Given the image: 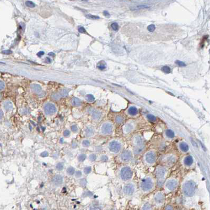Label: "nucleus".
<instances>
[{
  "label": "nucleus",
  "mask_w": 210,
  "mask_h": 210,
  "mask_svg": "<svg viewBox=\"0 0 210 210\" xmlns=\"http://www.w3.org/2000/svg\"><path fill=\"white\" fill-rule=\"evenodd\" d=\"M180 186L182 195L185 199L193 198L197 194L198 184L195 178L191 177L185 178Z\"/></svg>",
  "instance_id": "obj_1"
},
{
  "label": "nucleus",
  "mask_w": 210,
  "mask_h": 210,
  "mask_svg": "<svg viewBox=\"0 0 210 210\" xmlns=\"http://www.w3.org/2000/svg\"><path fill=\"white\" fill-rule=\"evenodd\" d=\"M131 145L135 156L142 155L147 149L146 140L141 133L133 134L131 138Z\"/></svg>",
  "instance_id": "obj_2"
},
{
  "label": "nucleus",
  "mask_w": 210,
  "mask_h": 210,
  "mask_svg": "<svg viewBox=\"0 0 210 210\" xmlns=\"http://www.w3.org/2000/svg\"><path fill=\"white\" fill-rule=\"evenodd\" d=\"M138 190L143 195L153 192L157 188L155 178L153 174H147L142 178L137 183Z\"/></svg>",
  "instance_id": "obj_3"
},
{
  "label": "nucleus",
  "mask_w": 210,
  "mask_h": 210,
  "mask_svg": "<svg viewBox=\"0 0 210 210\" xmlns=\"http://www.w3.org/2000/svg\"><path fill=\"white\" fill-rule=\"evenodd\" d=\"M170 168L159 164L155 166L153 172V176L155 178L157 188H162L166 179L169 177Z\"/></svg>",
  "instance_id": "obj_4"
},
{
  "label": "nucleus",
  "mask_w": 210,
  "mask_h": 210,
  "mask_svg": "<svg viewBox=\"0 0 210 210\" xmlns=\"http://www.w3.org/2000/svg\"><path fill=\"white\" fill-rule=\"evenodd\" d=\"M117 176L118 180L124 183L133 180L134 172L129 164H122L117 170Z\"/></svg>",
  "instance_id": "obj_5"
},
{
  "label": "nucleus",
  "mask_w": 210,
  "mask_h": 210,
  "mask_svg": "<svg viewBox=\"0 0 210 210\" xmlns=\"http://www.w3.org/2000/svg\"><path fill=\"white\" fill-rule=\"evenodd\" d=\"M142 162L144 165L148 167L156 166L158 162V152L155 149H147L142 154Z\"/></svg>",
  "instance_id": "obj_6"
},
{
  "label": "nucleus",
  "mask_w": 210,
  "mask_h": 210,
  "mask_svg": "<svg viewBox=\"0 0 210 210\" xmlns=\"http://www.w3.org/2000/svg\"><path fill=\"white\" fill-rule=\"evenodd\" d=\"M138 191L137 183L133 180L122 183L121 186V194L127 199L134 197Z\"/></svg>",
  "instance_id": "obj_7"
},
{
  "label": "nucleus",
  "mask_w": 210,
  "mask_h": 210,
  "mask_svg": "<svg viewBox=\"0 0 210 210\" xmlns=\"http://www.w3.org/2000/svg\"><path fill=\"white\" fill-rule=\"evenodd\" d=\"M178 161V156L175 153L170 152L163 154L159 157L160 164L170 168L174 166Z\"/></svg>",
  "instance_id": "obj_8"
},
{
  "label": "nucleus",
  "mask_w": 210,
  "mask_h": 210,
  "mask_svg": "<svg viewBox=\"0 0 210 210\" xmlns=\"http://www.w3.org/2000/svg\"><path fill=\"white\" fill-rule=\"evenodd\" d=\"M180 185V180L179 178L175 176H171L166 179L162 188L166 194H171L178 189Z\"/></svg>",
  "instance_id": "obj_9"
},
{
  "label": "nucleus",
  "mask_w": 210,
  "mask_h": 210,
  "mask_svg": "<svg viewBox=\"0 0 210 210\" xmlns=\"http://www.w3.org/2000/svg\"><path fill=\"white\" fill-rule=\"evenodd\" d=\"M124 149V142L120 138L110 139L107 144V149L112 155L118 156Z\"/></svg>",
  "instance_id": "obj_10"
},
{
  "label": "nucleus",
  "mask_w": 210,
  "mask_h": 210,
  "mask_svg": "<svg viewBox=\"0 0 210 210\" xmlns=\"http://www.w3.org/2000/svg\"><path fill=\"white\" fill-rule=\"evenodd\" d=\"M166 194L163 191V190H159L156 191L152 196L151 203L155 209L160 210L165 205L166 202Z\"/></svg>",
  "instance_id": "obj_11"
},
{
  "label": "nucleus",
  "mask_w": 210,
  "mask_h": 210,
  "mask_svg": "<svg viewBox=\"0 0 210 210\" xmlns=\"http://www.w3.org/2000/svg\"><path fill=\"white\" fill-rule=\"evenodd\" d=\"M135 155L131 148L124 149L117 156V161L121 164H129L132 162Z\"/></svg>",
  "instance_id": "obj_12"
},
{
  "label": "nucleus",
  "mask_w": 210,
  "mask_h": 210,
  "mask_svg": "<svg viewBox=\"0 0 210 210\" xmlns=\"http://www.w3.org/2000/svg\"><path fill=\"white\" fill-rule=\"evenodd\" d=\"M180 163L183 168L186 169H192L195 166V161L194 156L190 153L183 155L180 160Z\"/></svg>",
  "instance_id": "obj_13"
},
{
  "label": "nucleus",
  "mask_w": 210,
  "mask_h": 210,
  "mask_svg": "<svg viewBox=\"0 0 210 210\" xmlns=\"http://www.w3.org/2000/svg\"><path fill=\"white\" fill-rule=\"evenodd\" d=\"M115 132V126L110 122H106L103 123L100 127V133L104 136H112Z\"/></svg>",
  "instance_id": "obj_14"
},
{
  "label": "nucleus",
  "mask_w": 210,
  "mask_h": 210,
  "mask_svg": "<svg viewBox=\"0 0 210 210\" xmlns=\"http://www.w3.org/2000/svg\"><path fill=\"white\" fill-rule=\"evenodd\" d=\"M137 124L133 122H127L122 126V132L124 136H129L132 135L137 129Z\"/></svg>",
  "instance_id": "obj_15"
},
{
  "label": "nucleus",
  "mask_w": 210,
  "mask_h": 210,
  "mask_svg": "<svg viewBox=\"0 0 210 210\" xmlns=\"http://www.w3.org/2000/svg\"><path fill=\"white\" fill-rule=\"evenodd\" d=\"M176 147L178 152L183 155L190 154L191 151V147L189 144L184 139L178 140L176 144Z\"/></svg>",
  "instance_id": "obj_16"
},
{
  "label": "nucleus",
  "mask_w": 210,
  "mask_h": 210,
  "mask_svg": "<svg viewBox=\"0 0 210 210\" xmlns=\"http://www.w3.org/2000/svg\"><path fill=\"white\" fill-rule=\"evenodd\" d=\"M163 139L167 142H171L176 138L177 136L175 132L171 128H167L162 132Z\"/></svg>",
  "instance_id": "obj_17"
},
{
  "label": "nucleus",
  "mask_w": 210,
  "mask_h": 210,
  "mask_svg": "<svg viewBox=\"0 0 210 210\" xmlns=\"http://www.w3.org/2000/svg\"><path fill=\"white\" fill-rule=\"evenodd\" d=\"M45 113L47 115H52L55 113L57 108L55 105L51 103H47L45 105L44 107Z\"/></svg>",
  "instance_id": "obj_18"
},
{
  "label": "nucleus",
  "mask_w": 210,
  "mask_h": 210,
  "mask_svg": "<svg viewBox=\"0 0 210 210\" xmlns=\"http://www.w3.org/2000/svg\"><path fill=\"white\" fill-rule=\"evenodd\" d=\"M167 147H168L167 142H166V140L163 139L162 140H160L156 142L155 148L154 149H155L158 152L159 151L163 152L166 151Z\"/></svg>",
  "instance_id": "obj_19"
},
{
  "label": "nucleus",
  "mask_w": 210,
  "mask_h": 210,
  "mask_svg": "<svg viewBox=\"0 0 210 210\" xmlns=\"http://www.w3.org/2000/svg\"><path fill=\"white\" fill-rule=\"evenodd\" d=\"M140 210H156L151 202L144 201L141 204Z\"/></svg>",
  "instance_id": "obj_20"
},
{
  "label": "nucleus",
  "mask_w": 210,
  "mask_h": 210,
  "mask_svg": "<svg viewBox=\"0 0 210 210\" xmlns=\"http://www.w3.org/2000/svg\"><path fill=\"white\" fill-rule=\"evenodd\" d=\"M63 178L60 175H57L52 178V182L55 186H59L63 183Z\"/></svg>",
  "instance_id": "obj_21"
},
{
  "label": "nucleus",
  "mask_w": 210,
  "mask_h": 210,
  "mask_svg": "<svg viewBox=\"0 0 210 210\" xmlns=\"http://www.w3.org/2000/svg\"><path fill=\"white\" fill-rule=\"evenodd\" d=\"M84 133H85V135L87 137H92L93 136H94L95 133H96V130L92 126H89V127H86L85 128L84 130Z\"/></svg>",
  "instance_id": "obj_22"
},
{
  "label": "nucleus",
  "mask_w": 210,
  "mask_h": 210,
  "mask_svg": "<svg viewBox=\"0 0 210 210\" xmlns=\"http://www.w3.org/2000/svg\"><path fill=\"white\" fill-rule=\"evenodd\" d=\"M103 205L98 202H94L90 204L89 210H103Z\"/></svg>",
  "instance_id": "obj_23"
},
{
  "label": "nucleus",
  "mask_w": 210,
  "mask_h": 210,
  "mask_svg": "<svg viewBox=\"0 0 210 210\" xmlns=\"http://www.w3.org/2000/svg\"><path fill=\"white\" fill-rule=\"evenodd\" d=\"M138 113H139L138 109H137V107L135 106L129 107V108L127 110V114L130 116H135L138 114Z\"/></svg>",
  "instance_id": "obj_24"
},
{
  "label": "nucleus",
  "mask_w": 210,
  "mask_h": 210,
  "mask_svg": "<svg viewBox=\"0 0 210 210\" xmlns=\"http://www.w3.org/2000/svg\"><path fill=\"white\" fill-rule=\"evenodd\" d=\"M90 113L92 114L93 119L94 120H98L101 117V115H102L100 111H98V110L92 109V110H91Z\"/></svg>",
  "instance_id": "obj_25"
},
{
  "label": "nucleus",
  "mask_w": 210,
  "mask_h": 210,
  "mask_svg": "<svg viewBox=\"0 0 210 210\" xmlns=\"http://www.w3.org/2000/svg\"><path fill=\"white\" fill-rule=\"evenodd\" d=\"M124 117L121 115H118L115 117V122L117 125H121L124 123Z\"/></svg>",
  "instance_id": "obj_26"
},
{
  "label": "nucleus",
  "mask_w": 210,
  "mask_h": 210,
  "mask_svg": "<svg viewBox=\"0 0 210 210\" xmlns=\"http://www.w3.org/2000/svg\"><path fill=\"white\" fill-rule=\"evenodd\" d=\"M71 103H72V104L75 106H80L81 105V100L76 97H74L72 99Z\"/></svg>",
  "instance_id": "obj_27"
},
{
  "label": "nucleus",
  "mask_w": 210,
  "mask_h": 210,
  "mask_svg": "<svg viewBox=\"0 0 210 210\" xmlns=\"http://www.w3.org/2000/svg\"><path fill=\"white\" fill-rule=\"evenodd\" d=\"M32 89L35 91L36 93H40L41 91V87L40 85L37 84H33L31 85Z\"/></svg>",
  "instance_id": "obj_28"
},
{
  "label": "nucleus",
  "mask_w": 210,
  "mask_h": 210,
  "mask_svg": "<svg viewBox=\"0 0 210 210\" xmlns=\"http://www.w3.org/2000/svg\"><path fill=\"white\" fill-rule=\"evenodd\" d=\"M163 210H175V207L174 205L172 203H168L165 204V205L163 207Z\"/></svg>",
  "instance_id": "obj_29"
},
{
  "label": "nucleus",
  "mask_w": 210,
  "mask_h": 210,
  "mask_svg": "<svg viewBox=\"0 0 210 210\" xmlns=\"http://www.w3.org/2000/svg\"><path fill=\"white\" fill-rule=\"evenodd\" d=\"M4 108L5 109V110L9 111L11 110L13 108V105L11 103L10 101H7L4 105Z\"/></svg>",
  "instance_id": "obj_30"
},
{
  "label": "nucleus",
  "mask_w": 210,
  "mask_h": 210,
  "mask_svg": "<svg viewBox=\"0 0 210 210\" xmlns=\"http://www.w3.org/2000/svg\"><path fill=\"white\" fill-rule=\"evenodd\" d=\"M100 159L101 162L106 163V162H108V161L110 160V158H109L108 155L103 154V155H101V156L100 157Z\"/></svg>",
  "instance_id": "obj_31"
},
{
  "label": "nucleus",
  "mask_w": 210,
  "mask_h": 210,
  "mask_svg": "<svg viewBox=\"0 0 210 210\" xmlns=\"http://www.w3.org/2000/svg\"><path fill=\"white\" fill-rule=\"evenodd\" d=\"M147 118L151 122H155L157 121V118L152 114L147 115Z\"/></svg>",
  "instance_id": "obj_32"
},
{
  "label": "nucleus",
  "mask_w": 210,
  "mask_h": 210,
  "mask_svg": "<svg viewBox=\"0 0 210 210\" xmlns=\"http://www.w3.org/2000/svg\"><path fill=\"white\" fill-rule=\"evenodd\" d=\"M67 173L69 175H73L75 173V169L72 166H70L67 168Z\"/></svg>",
  "instance_id": "obj_33"
},
{
  "label": "nucleus",
  "mask_w": 210,
  "mask_h": 210,
  "mask_svg": "<svg viewBox=\"0 0 210 210\" xmlns=\"http://www.w3.org/2000/svg\"><path fill=\"white\" fill-rule=\"evenodd\" d=\"M89 159L91 162H95L98 159V156L96 154H91L89 156Z\"/></svg>",
  "instance_id": "obj_34"
},
{
  "label": "nucleus",
  "mask_w": 210,
  "mask_h": 210,
  "mask_svg": "<svg viewBox=\"0 0 210 210\" xmlns=\"http://www.w3.org/2000/svg\"><path fill=\"white\" fill-rule=\"evenodd\" d=\"M86 155L84 154H80L79 156H78V161L79 162H83L86 159Z\"/></svg>",
  "instance_id": "obj_35"
},
{
  "label": "nucleus",
  "mask_w": 210,
  "mask_h": 210,
  "mask_svg": "<svg viewBox=\"0 0 210 210\" xmlns=\"http://www.w3.org/2000/svg\"><path fill=\"white\" fill-rule=\"evenodd\" d=\"M162 71L166 73V74H169L171 72V68L169 67V66H164L161 69Z\"/></svg>",
  "instance_id": "obj_36"
},
{
  "label": "nucleus",
  "mask_w": 210,
  "mask_h": 210,
  "mask_svg": "<svg viewBox=\"0 0 210 210\" xmlns=\"http://www.w3.org/2000/svg\"><path fill=\"white\" fill-rule=\"evenodd\" d=\"M92 172V167L91 166H87L84 169V173L85 174H89Z\"/></svg>",
  "instance_id": "obj_37"
},
{
  "label": "nucleus",
  "mask_w": 210,
  "mask_h": 210,
  "mask_svg": "<svg viewBox=\"0 0 210 210\" xmlns=\"http://www.w3.org/2000/svg\"><path fill=\"white\" fill-rule=\"evenodd\" d=\"M82 146H83L84 147H89L90 146V142L89 140L88 139H85V140H84L83 142H82Z\"/></svg>",
  "instance_id": "obj_38"
},
{
  "label": "nucleus",
  "mask_w": 210,
  "mask_h": 210,
  "mask_svg": "<svg viewBox=\"0 0 210 210\" xmlns=\"http://www.w3.org/2000/svg\"><path fill=\"white\" fill-rule=\"evenodd\" d=\"M64 168V164L62 163H58L57 165H56V168L57 169L61 171H62Z\"/></svg>",
  "instance_id": "obj_39"
},
{
  "label": "nucleus",
  "mask_w": 210,
  "mask_h": 210,
  "mask_svg": "<svg viewBox=\"0 0 210 210\" xmlns=\"http://www.w3.org/2000/svg\"><path fill=\"white\" fill-rule=\"evenodd\" d=\"M86 100H88L89 102H93L94 100H95L94 97L92 95H88L86 97Z\"/></svg>",
  "instance_id": "obj_40"
},
{
  "label": "nucleus",
  "mask_w": 210,
  "mask_h": 210,
  "mask_svg": "<svg viewBox=\"0 0 210 210\" xmlns=\"http://www.w3.org/2000/svg\"><path fill=\"white\" fill-rule=\"evenodd\" d=\"M111 28L114 31H118L119 28V26L117 23H113L111 24Z\"/></svg>",
  "instance_id": "obj_41"
},
{
  "label": "nucleus",
  "mask_w": 210,
  "mask_h": 210,
  "mask_svg": "<svg viewBox=\"0 0 210 210\" xmlns=\"http://www.w3.org/2000/svg\"><path fill=\"white\" fill-rule=\"evenodd\" d=\"M26 4L28 7H35V4L30 1H27L26 2Z\"/></svg>",
  "instance_id": "obj_42"
},
{
  "label": "nucleus",
  "mask_w": 210,
  "mask_h": 210,
  "mask_svg": "<svg viewBox=\"0 0 210 210\" xmlns=\"http://www.w3.org/2000/svg\"><path fill=\"white\" fill-rule=\"evenodd\" d=\"M147 30L150 31L152 32H153L155 30V26H154V24H151L150 26H147Z\"/></svg>",
  "instance_id": "obj_43"
},
{
  "label": "nucleus",
  "mask_w": 210,
  "mask_h": 210,
  "mask_svg": "<svg viewBox=\"0 0 210 210\" xmlns=\"http://www.w3.org/2000/svg\"><path fill=\"white\" fill-rule=\"evenodd\" d=\"M86 16L88 18L90 19L96 20L100 19V18H99V16H93V15H91V14H88V15Z\"/></svg>",
  "instance_id": "obj_44"
},
{
  "label": "nucleus",
  "mask_w": 210,
  "mask_h": 210,
  "mask_svg": "<svg viewBox=\"0 0 210 210\" xmlns=\"http://www.w3.org/2000/svg\"><path fill=\"white\" fill-rule=\"evenodd\" d=\"M175 63L177 64L180 67H185V66H186V64L184 62L179 61V60H176L175 61Z\"/></svg>",
  "instance_id": "obj_45"
},
{
  "label": "nucleus",
  "mask_w": 210,
  "mask_h": 210,
  "mask_svg": "<svg viewBox=\"0 0 210 210\" xmlns=\"http://www.w3.org/2000/svg\"><path fill=\"white\" fill-rule=\"evenodd\" d=\"M70 134H71V132H70V130L68 129H66L63 132V135L65 137H68V136H70Z\"/></svg>",
  "instance_id": "obj_46"
},
{
  "label": "nucleus",
  "mask_w": 210,
  "mask_h": 210,
  "mask_svg": "<svg viewBox=\"0 0 210 210\" xmlns=\"http://www.w3.org/2000/svg\"><path fill=\"white\" fill-rule=\"evenodd\" d=\"M71 130L74 133H77V132L78 131V128L76 125H74L71 126Z\"/></svg>",
  "instance_id": "obj_47"
},
{
  "label": "nucleus",
  "mask_w": 210,
  "mask_h": 210,
  "mask_svg": "<svg viewBox=\"0 0 210 210\" xmlns=\"http://www.w3.org/2000/svg\"><path fill=\"white\" fill-rule=\"evenodd\" d=\"M82 172L80 171H77L75 173V176L77 178H80L82 176Z\"/></svg>",
  "instance_id": "obj_48"
},
{
  "label": "nucleus",
  "mask_w": 210,
  "mask_h": 210,
  "mask_svg": "<svg viewBox=\"0 0 210 210\" xmlns=\"http://www.w3.org/2000/svg\"><path fill=\"white\" fill-rule=\"evenodd\" d=\"M149 6L148 5H139V6H137L135 8V9H147L149 7Z\"/></svg>",
  "instance_id": "obj_49"
},
{
  "label": "nucleus",
  "mask_w": 210,
  "mask_h": 210,
  "mask_svg": "<svg viewBox=\"0 0 210 210\" xmlns=\"http://www.w3.org/2000/svg\"><path fill=\"white\" fill-rule=\"evenodd\" d=\"M40 155L42 157H47V156H48V152H46V151H45V152H42L41 154H40Z\"/></svg>",
  "instance_id": "obj_50"
},
{
  "label": "nucleus",
  "mask_w": 210,
  "mask_h": 210,
  "mask_svg": "<svg viewBox=\"0 0 210 210\" xmlns=\"http://www.w3.org/2000/svg\"><path fill=\"white\" fill-rule=\"evenodd\" d=\"M79 32L82 33L86 32L85 29L83 27H80V28H79Z\"/></svg>",
  "instance_id": "obj_51"
},
{
  "label": "nucleus",
  "mask_w": 210,
  "mask_h": 210,
  "mask_svg": "<svg viewBox=\"0 0 210 210\" xmlns=\"http://www.w3.org/2000/svg\"><path fill=\"white\" fill-rule=\"evenodd\" d=\"M86 182L84 179L82 180L81 181H80V184L82 186H84L86 185Z\"/></svg>",
  "instance_id": "obj_52"
},
{
  "label": "nucleus",
  "mask_w": 210,
  "mask_h": 210,
  "mask_svg": "<svg viewBox=\"0 0 210 210\" xmlns=\"http://www.w3.org/2000/svg\"><path fill=\"white\" fill-rule=\"evenodd\" d=\"M105 68H106V67H105V65H98V68H99V69L101 70H104V69H105Z\"/></svg>",
  "instance_id": "obj_53"
},
{
  "label": "nucleus",
  "mask_w": 210,
  "mask_h": 210,
  "mask_svg": "<svg viewBox=\"0 0 210 210\" xmlns=\"http://www.w3.org/2000/svg\"><path fill=\"white\" fill-rule=\"evenodd\" d=\"M3 116V113L2 111L0 109V120H2Z\"/></svg>",
  "instance_id": "obj_54"
},
{
  "label": "nucleus",
  "mask_w": 210,
  "mask_h": 210,
  "mask_svg": "<svg viewBox=\"0 0 210 210\" xmlns=\"http://www.w3.org/2000/svg\"><path fill=\"white\" fill-rule=\"evenodd\" d=\"M44 52L43 51H40L39 52H38V53L37 54L38 55V57H41V56H42V55H44Z\"/></svg>",
  "instance_id": "obj_55"
},
{
  "label": "nucleus",
  "mask_w": 210,
  "mask_h": 210,
  "mask_svg": "<svg viewBox=\"0 0 210 210\" xmlns=\"http://www.w3.org/2000/svg\"><path fill=\"white\" fill-rule=\"evenodd\" d=\"M4 87V84L0 81V89H2Z\"/></svg>",
  "instance_id": "obj_56"
},
{
  "label": "nucleus",
  "mask_w": 210,
  "mask_h": 210,
  "mask_svg": "<svg viewBox=\"0 0 210 210\" xmlns=\"http://www.w3.org/2000/svg\"><path fill=\"white\" fill-rule=\"evenodd\" d=\"M104 15L106 16H110V14L108 13V12H107V11H104Z\"/></svg>",
  "instance_id": "obj_57"
},
{
  "label": "nucleus",
  "mask_w": 210,
  "mask_h": 210,
  "mask_svg": "<svg viewBox=\"0 0 210 210\" xmlns=\"http://www.w3.org/2000/svg\"><path fill=\"white\" fill-rule=\"evenodd\" d=\"M106 210H118L116 208H115V207H110V208H109V209H107Z\"/></svg>",
  "instance_id": "obj_58"
},
{
  "label": "nucleus",
  "mask_w": 210,
  "mask_h": 210,
  "mask_svg": "<svg viewBox=\"0 0 210 210\" xmlns=\"http://www.w3.org/2000/svg\"><path fill=\"white\" fill-rule=\"evenodd\" d=\"M4 53H6V54H10V53H12V52L11 51H9V50H8V51H6L4 52Z\"/></svg>",
  "instance_id": "obj_59"
},
{
  "label": "nucleus",
  "mask_w": 210,
  "mask_h": 210,
  "mask_svg": "<svg viewBox=\"0 0 210 210\" xmlns=\"http://www.w3.org/2000/svg\"><path fill=\"white\" fill-rule=\"evenodd\" d=\"M48 55H54V53H52V52H51V53H48Z\"/></svg>",
  "instance_id": "obj_60"
},
{
  "label": "nucleus",
  "mask_w": 210,
  "mask_h": 210,
  "mask_svg": "<svg viewBox=\"0 0 210 210\" xmlns=\"http://www.w3.org/2000/svg\"><path fill=\"white\" fill-rule=\"evenodd\" d=\"M46 59H47V60H48V62H50L51 61V60H50V59H48V58H46Z\"/></svg>",
  "instance_id": "obj_61"
},
{
  "label": "nucleus",
  "mask_w": 210,
  "mask_h": 210,
  "mask_svg": "<svg viewBox=\"0 0 210 210\" xmlns=\"http://www.w3.org/2000/svg\"></svg>",
  "instance_id": "obj_62"
}]
</instances>
